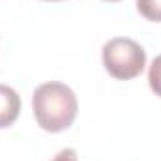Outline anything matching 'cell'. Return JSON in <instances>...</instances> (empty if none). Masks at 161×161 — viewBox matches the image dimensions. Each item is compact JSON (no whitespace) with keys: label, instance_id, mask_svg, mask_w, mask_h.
<instances>
[{"label":"cell","instance_id":"8","mask_svg":"<svg viewBox=\"0 0 161 161\" xmlns=\"http://www.w3.org/2000/svg\"><path fill=\"white\" fill-rule=\"evenodd\" d=\"M47 2H60V0H47Z\"/></svg>","mask_w":161,"mask_h":161},{"label":"cell","instance_id":"7","mask_svg":"<svg viewBox=\"0 0 161 161\" xmlns=\"http://www.w3.org/2000/svg\"><path fill=\"white\" fill-rule=\"evenodd\" d=\"M105 2H120V0H105Z\"/></svg>","mask_w":161,"mask_h":161},{"label":"cell","instance_id":"3","mask_svg":"<svg viewBox=\"0 0 161 161\" xmlns=\"http://www.w3.org/2000/svg\"><path fill=\"white\" fill-rule=\"evenodd\" d=\"M19 113H21L19 94L8 84H0V129L9 127L19 118Z\"/></svg>","mask_w":161,"mask_h":161},{"label":"cell","instance_id":"5","mask_svg":"<svg viewBox=\"0 0 161 161\" xmlns=\"http://www.w3.org/2000/svg\"><path fill=\"white\" fill-rule=\"evenodd\" d=\"M148 84L152 88V92L161 97V54L156 56L150 64V69H148Z\"/></svg>","mask_w":161,"mask_h":161},{"label":"cell","instance_id":"6","mask_svg":"<svg viewBox=\"0 0 161 161\" xmlns=\"http://www.w3.org/2000/svg\"><path fill=\"white\" fill-rule=\"evenodd\" d=\"M51 161H79V159H77V152L73 148H64V150H60Z\"/></svg>","mask_w":161,"mask_h":161},{"label":"cell","instance_id":"2","mask_svg":"<svg viewBox=\"0 0 161 161\" xmlns=\"http://www.w3.org/2000/svg\"><path fill=\"white\" fill-rule=\"evenodd\" d=\"M105 71L118 80L135 79L146 66V51L131 38H113L101 49Z\"/></svg>","mask_w":161,"mask_h":161},{"label":"cell","instance_id":"1","mask_svg":"<svg viewBox=\"0 0 161 161\" xmlns=\"http://www.w3.org/2000/svg\"><path fill=\"white\" fill-rule=\"evenodd\" d=\"M32 111L41 129L49 133H60L68 129L79 113V101L75 92L58 80L43 82L32 94Z\"/></svg>","mask_w":161,"mask_h":161},{"label":"cell","instance_id":"4","mask_svg":"<svg viewBox=\"0 0 161 161\" xmlns=\"http://www.w3.org/2000/svg\"><path fill=\"white\" fill-rule=\"evenodd\" d=\"M137 11L146 21L161 23V0H137Z\"/></svg>","mask_w":161,"mask_h":161}]
</instances>
